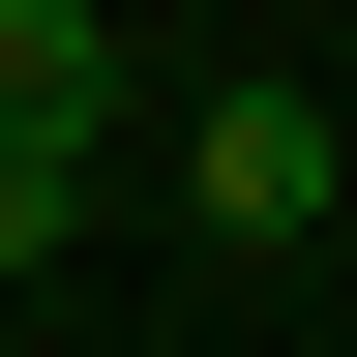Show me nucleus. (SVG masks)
<instances>
[{
    "instance_id": "obj_1",
    "label": "nucleus",
    "mask_w": 357,
    "mask_h": 357,
    "mask_svg": "<svg viewBox=\"0 0 357 357\" xmlns=\"http://www.w3.org/2000/svg\"><path fill=\"white\" fill-rule=\"evenodd\" d=\"M178 178H208V238H328V208H357L328 89H208V119H178Z\"/></svg>"
},
{
    "instance_id": "obj_2",
    "label": "nucleus",
    "mask_w": 357,
    "mask_h": 357,
    "mask_svg": "<svg viewBox=\"0 0 357 357\" xmlns=\"http://www.w3.org/2000/svg\"><path fill=\"white\" fill-rule=\"evenodd\" d=\"M89 149H119V30H89V0H0V178L89 208Z\"/></svg>"
},
{
    "instance_id": "obj_3",
    "label": "nucleus",
    "mask_w": 357,
    "mask_h": 357,
    "mask_svg": "<svg viewBox=\"0 0 357 357\" xmlns=\"http://www.w3.org/2000/svg\"><path fill=\"white\" fill-rule=\"evenodd\" d=\"M0 268H60V208H30V178H0Z\"/></svg>"
}]
</instances>
